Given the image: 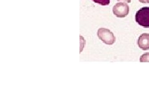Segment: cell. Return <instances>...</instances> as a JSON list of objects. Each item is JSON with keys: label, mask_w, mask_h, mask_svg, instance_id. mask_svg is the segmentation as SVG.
<instances>
[{"label": "cell", "mask_w": 149, "mask_h": 111, "mask_svg": "<svg viewBox=\"0 0 149 111\" xmlns=\"http://www.w3.org/2000/svg\"><path fill=\"white\" fill-rule=\"evenodd\" d=\"M136 21L139 25L149 28V7H143L137 12Z\"/></svg>", "instance_id": "cell-1"}, {"label": "cell", "mask_w": 149, "mask_h": 111, "mask_svg": "<svg viewBox=\"0 0 149 111\" xmlns=\"http://www.w3.org/2000/svg\"><path fill=\"white\" fill-rule=\"evenodd\" d=\"M97 35L102 42L106 45H112L115 43L116 37L113 32L109 29H105V28H100L97 30Z\"/></svg>", "instance_id": "cell-2"}, {"label": "cell", "mask_w": 149, "mask_h": 111, "mask_svg": "<svg viewBox=\"0 0 149 111\" xmlns=\"http://www.w3.org/2000/svg\"><path fill=\"white\" fill-rule=\"evenodd\" d=\"M113 12L116 17L123 18L128 15L129 12V7L127 4L119 2L116 3L114 6Z\"/></svg>", "instance_id": "cell-3"}, {"label": "cell", "mask_w": 149, "mask_h": 111, "mask_svg": "<svg viewBox=\"0 0 149 111\" xmlns=\"http://www.w3.org/2000/svg\"><path fill=\"white\" fill-rule=\"evenodd\" d=\"M137 45L142 50L149 49V34H142L140 36L137 40Z\"/></svg>", "instance_id": "cell-4"}, {"label": "cell", "mask_w": 149, "mask_h": 111, "mask_svg": "<svg viewBox=\"0 0 149 111\" xmlns=\"http://www.w3.org/2000/svg\"><path fill=\"white\" fill-rule=\"evenodd\" d=\"M92 1L101 6L109 5L110 3V0H92Z\"/></svg>", "instance_id": "cell-5"}, {"label": "cell", "mask_w": 149, "mask_h": 111, "mask_svg": "<svg viewBox=\"0 0 149 111\" xmlns=\"http://www.w3.org/2000/svg\"><path fill=\"white\" fill-rule=\"evenodd\" d=\"M141 62H149V53L142 54L140 58Z\"/></svg>", "instance_id": "cell-6"}, {"label": "cell", "mask_w": 149, "mask_h": 111, "mask_svg": "<svg viewBox=\"0 0 149 111\" xmlns=\"http://www.w3.org/2000/svg\"><path fill=\"white\" fill-rule=\"evenodd\" d=\"M142 3H147V0H139Z\"/></svg>", "instance_id": "cell-7"}, {"label": "cell", "mask_w": 149, "mask_h": 111, "mask_svg": "<svg viewBox=\"0 0 149 111\" xmlns=\"http://www.w3.org/2000/svg\"><path fill=\"white\" fill-rule=\"evenodd\" d=\"M118 1H125V2H127V3H130L131 2V0H118Z\"/></svg>", "instance_id": "cell-8"}, {"label": "cell", "mask_w": 149, "mask_h": 111, "mask_svg": "<svg viewBox=\"0 0 149 111\" xmlns=\"http://www.w3.org/2000/svg\"><path fill=\"white\" fill-rule=\"evenodd\" d=\"M147 3H149V0H147Z\"/></svg>", "instance_id": "cell-9"}]
</instances>
